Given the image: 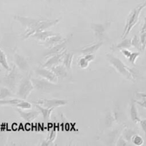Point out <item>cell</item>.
<instances>
[{"instance_id":"obj_1","label":"cell","mask_w":146,"mask_h":146,"mask_svg":"<svg viewBox=\"0 0 146 146\" xmlns=\"http://www.w3.org/2000/svg\"><path fill=\"white\" fill-rule=\"evenodd\" d=\"M14 19L15 20L19 22L21 25L25 28V32L23 35L24 40L30 37L32 35L36 32L47 30L50 28L57 25L60 21V19H51V20L50 19H34V18L19 16V15L14 17Z\"/></svg>"},{"instance_id":"obj_2","label":"cell","mask_w":146,"mask_h":146,"mask_svg":"<svg viewBox=\"0 0 146 146\" xmlns=\"http://www.w3.org/2000/svg\"><path fill=\"white\" fill-rule=\"evenodd\" d=\"M108 60L109 63L111 64L112 67L120 74V75L128 80L135 82V75L134 70L129 67L121 60L117 57L116 56L111 54H107Z\"/></svg>"},{"instance_id":"obj_3","label":"cell","mask_w":146,"mask_h":146,"mask_svg":"<svg viewBox=\"0 0 146 146\" xmlns=\"http://www.w3.org/2000/svg\"><path fill=\"white\" fill-rule=\"evenodd\" d=\"M146 7V0L140 5H137L136 7L132 9L131 12L129 14L128 17L127 18V22H126L124 30H123V34L121 35V38L125 39L127 36V35L130 34L133 28L137 25L139 21V17L141 12L144 8Z\"/></svg>"},{"instance_id":"obj_4","label":"cell","mask_w":146,"mask_h":146,"mask_svg":"<svg viewBox=\"0 0 146 146\" xmlns=\"http://www.w3.org/2000/svg\"><path fill=\"white\" fill-rule=\"evenodd\" d=\"M34 90L35 87L32 84L30 77H25L19 81L17 95L20 99L27 100Z\"/></svg>"},{"instance_id":"obj_5","label":"cell","mask_w":146,"mask_h":146,"mask_svg":"<svg viewBox=\"0 0 146 146\" xmlns=\"http://www.w3.org/2000/svg\"><path fill=\"white\" fill-rule=\"evenodd\" d=\"M19 69L16 65H13L12 68L9 71V73L2 79V82L4 85L8 88L13 91L17 87V82H19Z\"/></svg>"},{"instance_id":"obj_6","label":"cell","mask_w":146,"mask_h":146,"mask_svg":"<svg viewBox=\"0 0 146 146\" xmlns=\"http://www.w3.org/2000/svg\"><path fill=\"white\" fill-rule=\"evenodd\" d=\"M31 80H32V84L35 87V89L39 91H42V92H52V91H54L57 88L55 83H52V82H50V81L47 80L42 78H31Z\"/></svg>"},{"instance_id":"obj_7","label":"cell","mask_w":146,"mask_h":146,"mask_svg":"<svg viewBox=\"0 0 146 146\" xmlns=\"http://www.w3.org/2000/svg\"><path fill=\"white\" fill-rule=\"evenodd\" d=\"M34 104H38L44 108H55L61 106H64L68 103V101L64 99H39Z\"/></svg>"},{"instance_id":"obj_8","label":"cell","mask_w":146,"mask_h":146,"mask_svg":"<svg viewBox=\"0 0 146 146\" xmlns=\"http://www.w3.org/2000/svg\"><path fill=\"white\" fill-rule=\"evenodd\" d=\"M35 73L40 78H42L52 83H57L58 81V78L56 76V75L50 69L46 68V67H39L35 69Z\"/></svg>"},{"instance_id":"obj_9","label":"cell","mask_w":146,"mask_h":146,"mask_svg":"<svg viewBox=\"0 0 146 146\" xmlns=\"http://www.w3.org/2000/svg\"><path fill=\"white\" fill-rule=\"evenodd\" d=\"M67 51V50H65L63 52H62L54 54V55H52L50 56V57H47V61H46L42 66L44 67H46V68H50V67H53V66L62 64V62L63 56H64V54H65V52Z\"/></svg>"},{"instance_id":"obj_10","label":"cell","mask_w":146,"mask_h":146,"mask_svg":"<svg viewBox=\"0 0 146 146\" xmlns=\"http://www.w3.org/2000/svg\"><path fill=\"white\" fill-rule=\"evenodd\" d=\"M67 39L64 38L60 34H56V35L47 38L45 41L40 42V44L44 46L47 49H50L51 47H54V46L57 45V44H60V43L62 42H64Z\"/></svg>"},{"instance_id":"obj_11","label":"cell","mask_w":146,"mask_h":146,"mask_svg":"<svg viewBox=\"0 0 146 146\" xmlns=\"http://www.w3.org/2000/svg\"><path fill=\"white\" fill-rule=\"evenodd\" d=\"M14 60H15V65L17 67L19 70L22 72H28L29 69V63L27 60L21 54L18 53L14 54Z\"/></svg>"},{"instance_id":"obj_12","label":"cell","mask_w":146,"mask_h":146,"mask_svg":"<svg viewBox=\"0 0 146 146\" xmlns=\"http://www.w3.org/2000/svg\"><path fill=\"white\" fill-rule=\"evenodd\" d=\"M16 110L19 114L20 117L23 120H25V121L27 122V123H31L33 120H35L36 117H38L39 115H40V111H37V110H32V111L29 112H25L23 111V110L20 109L19 108H17Z\"/></svg>"},{"instance_id":"obj_13","label":"cell","mask_w":146,"mask_h":146,"mask_svg":"<svg viewBox=\"0 0 146 146\" xmlns=\"http://www.w3.org/2000/svg\"><path fill=\"white\" fill-rule=\"evenodd\" d=\"M67 40H64V42H62L60 43V44H57V45L54 46V47H51V48L48 49L47 52H45L44 54V57H49L52 55H54V54H58V53L62 52H63L64 50H67L66 49V46H67Z\"/></svg>"},{"instance_id":"obj_14","label":"cell","mask_w":146,"mask_h":146,"mask_svg":"<svg viewBox=\"0 0 146 146\" xmlns=\"http://www.w3.org/2000/svg\"><path fill=\"white\" fill-rule=\"evenodd\" d=\"M49 69H50L55 74L58 79H64V78H67L68 75V70L62 64L53 66Z\"/></svg>"},{"instance_id":"obj_15","label":"cell","mask_w":146,"mask_h":146,"mask_svg":"<svg viewBox=\"0 0 146 146\" xmlns=\"http://www.w3.org/2000/svg\"><path fill=\"white\" fill-rule=\"evenodd\" d=\"M57 33H54V32H52V31L47 30H44L41 31V32H38L35 33L34 35H32L30 37H32V39H35V40H37V41L40 42H42L45 41L47 38L50 37V36H53V35H56Z\"/></svg>"},{"instance_id":"obj_16","label":"cell","mask_w":146,"mask_h":146,"mask_svg":"<svg viewBox=\"0 0 146 146\" xmlns=\"http://www.w3.org/2000/svg\"><path fill=\"white\" fill-rule=\"evenodd\" d=\"M108 23L105 24H92L91 28L95 33V35L98 38H102L105 36V32L108 26Z\"/></svg>"},{"instance_id":"obj_17","label":"cell","mask_w":146,"mask_h":146,"mask_svg":"<svg viewBox=\"0 0 146 146\" xmlns=\"http://www.w3.org/2000/svg\"><path fill=\"white\" fill-rule=\"evenodd\" d=\"M35 106L39 110L40 113H41V114L42 115L43 120H44V123H48L49 120H50L51 114L52 113L54 108H44V107L38 105V104H35Z\"/></svg>"},{"instance_id":"obj_18","label":"cell","mask_w":146,"mask_h":146,"mask_svg":"<svg viewBox=\"0 0 146 146\" xmlns=\"http://www.w3.org/2000/svg\"><path fill=\"white\" fill-rule=\"evenodd\" d=\"M130 115L132 121L134 123H138L140 122V120H141L140 118L138 111H137V108L136 107L135 100H132L131 102H130Z\"/></svg>"},{"instance_id":"obj_19","label":"cell","mask_w":146,"mask_h":146,"mask_svg":"<svg viewBox=\"0 0 146 146\" xmlns=\"http://www.w3.org/2000/svg\"><path fill=\"white\" fill-rule=\"evenodd\" d=\"M73 57H74V53L72 52H66L62 58V64L66 67L68 71H70L72 69V64Z\"/></svg>"},{"instance_id":"obj_20","label":"cell","mask_w":146,"mask_h":146,"mask_svg":"<svg viewBox=\"0 0 146 146\" xmlns=\"http://www.w3.org/2000/svg\"><path fill=\"white\" fill-rule=\"evenodd\" d=\"M102 45H103V42H99L96 43V44H94L90 46H88V47H84V48H82L80 50V52L83 54H94L97 51H98Z\"/></svg>"},{"instance_id":"obj_21","label":"cell","mask_w":146,"mask_h":146,"mask_svg":"<svg viewBox=\"0 0 146 146\" xmlns=\"http://www.w3.org/2000/svg\"><path fill=\"white\" fill-rule=\"evenodd\" d=\"M15 95L7 87H0V99H8L12 98Z\"/></svg>"},{"instance_id":"obj_22","label":"cell","mask_w":146,"mask_h":146,"mask_svg":"<svg viewBox=\"0 0 146 146\" xmlns=\"http://www.w3.org/2000/svg\"><path fill=\"white\" fill-rule=\"evenodd\" d=\"M132 47L131 45V39L125 38L123 39V41L117 44L115 47H114L113 50H120L122 49H128Z\"/></svg>"},{"instance_id":"obj_23","label":"cell","mask_w":146,"mask_h":146,"mask_svg":"<svg viewBox=\"0 0 146 146\" xmlns=\"http://www.w3.org/2000/svg\"><path fill=\"white\" fill-rule=\"evenodd\" d=\"M0 65L8 72L11 70L10 66L8 63L6 54L4 52L3 50H2L1 49H0Z\"/></svg>"},{"instance_id":"obj_24","label":"cell","mask_w":146,"mask_h":146,"mask_svg":"<svg viewBox=\"0 0 146 146\" xmlns=\"http://www.w3.org/2000/svg\"><path fill=\"white\" fill-rule=\"evenodd\" d=\"M22 99L20 98H8V99H0V105H12L15 106L19 103Z\"/></svg>"},{"instance_id":"obj_25","label":"cell","mask_w":146,"mask_h":146,"mask_svg":"<svg viewBox=\"0 0 146 146\" xmlns=\"http://www.w3.org/2000/svg\"><path fill=\"white\" fill-rule=\"evenodd\" d=\"M136 134H137V133H136L135 130H132V129L125 128L124 130V131H123V134H122V136H123V137L126 141L130 142L132 140V138H133V136Z\"/></svg>"},{"instance_id":"obj_26","label":"cell","mask_w":146,"mask_h":146,"mask_svg":"<svg viewBox=\"0 0 146 146\" xmlns=\"http://www.w3.org/2000/svg\"><path fill=\"white\" fill-rule=\"evenodd\" d=\"M15 106L22 110H31L32 108V104L29 102H27V101H25V100H22Z\"/></svg>"},{"instance_id":"obj_27","label":"cell","mask_w":146,"mask_h":146,"mask_svg":"<svg viewBox=\"0 0 146 146\" xmlns=\"http://www.w3.org/2000/svg\"><path fill=\"white\" fill-rule=\"evenodd\" d=\"M131 45L132 47H135L139 51H142V46L140 43V40L137 35H135L133 38L131 39Z\"/></svg>"},{"instance_id":"obj_28","label":"cell","mask_w":146,"mask_h":146,"mask_svg":"<svg viewBox=\"0 0 146 146\" xmlns=\"http://www.w3.org/2000/svg\"><path fill=\"white\" fill-rule=\"evenodd\" d=\"M131 141L133 142V144L135 145H138V146L142 145L144 143V140H143V137L137 134L133 136V138H132Z\"/></svg>"},{"instance_id":"obj_29","label":"cell","mask_w":146,"mask_h":146,"mask_svg":"<svg viewBox=\"0 0 146 146\" xmlns=\"http://www.w3.org/2000/svg\"><path fill=\"white\" fill-rule=\"evenodd\" d=\"M140 53L139 52H131L130 55L129 56L128 59V61L129 62L131 63L132 64L135 65V62L137 60V59L140 57Z\"/></svg>"},{"instance_id":"obj_30","label":"cell","mask_w":146,"mask_h":146,"mask_svg":"<svg viewBox=\"0 0 146 146\" xmlns=\"http://www.w3.org/2000/svg\"><path fill=\"white\" fill-rule=\"evenodd\" d=\"M90 62L86 60L85 57H82L78 60V65L81 69H86L89 66Z\"/></svg>"},{"instance_id":"obj_31","label":"cell","mask_w":146,"mask_h":146,"mask_svg":"<svg viewBox=\"0 0 146 146\" xmlns=\"http://www.w3.org/2000/svg\"><path fill=\"white\" fill-rule=\"evenodd\" d=\"M56 137H57V130L55 128L52 129V130L50 131V134H49V136L47 137V140H48L49 142H50L52 144H54V140H55ZM55 145V144H54Z\"/></svg>"},{"instance_id":"obj_32","label":"cell","mask_w":146,"mask_h":146,"mask_svg":"<svg viewBox=\"0 0 146 146\" xmlns=\"http://www.w3.org/2000/svg\"><path fill=\"white\" fill-rule=\"evenodd\" d=\"M140 40L142 46V51H144L146 49V32L141 33Z\"/></svg>"},{"instance_id":"obj_33","label":"cell","mask_w":146,"mask_h":146,"mask_svg":"<svg viewBox=\"0 0 146 146\" xmlns=\"http://www.w3.org/2000/svg\"><path fill=\"white\" fill-rule=\"evenodd\" d=\"M127 142L126 141L124 138H123V136H121L120 137H119V139H118V140H117L116 145H127Z\"/></svg>"},{"instance_id":"obj_34","label":"cell","mask_w":146,"mask_h":146,"mask_svg":"<svg viewBox=\"0 0 146 146\" xmlns=\"http://www.w3.org/2000/svg\"><path fill=\"white\" fill-rule=\"evenodd\" d=\"M120 52H121L122 54H123V55L126 57V58H128L129 56L130 55V54H131V52H132L130 51L128 49H122V50H120Z\"/></svg>"},{"instance_id":"obj_35","label":"cell","mask_w":146,"mask_h":146,"mask_svg":"<svg viewBox=\"0 0 146 146\" xmlns=\"http://www.w3.org/2000/svg\"><path fill=\"white\" fill-rule=\"evenodd\" d=\"M84 57L86 58V60H88L89 62H91L94 61V60L95 59V55L94 54H85Z\"/></svg>"},{"instance_id":"obj_36","label":"cell","mask_w":146,"mask_h":146,"mask_svg":"<svg viewBox=\"0 0 146 146\" xmlns=\"http://www.w3.org/2000/svg\"><path fill=\"white\" fill-rule=\"evenodd\" d=\"M139 123H140V126H141L142 129H143V132L145 133V137H146V119L140 120Z\"/></svg>"},{"instance_id":"obj_37","label":"cell","mask_w":146,"mask_h":146,"mask_svg":"<svg viewBox=\"0 0 146 146\" xmlns=\"http://www.w3.org/2000/svg\"><path fill=\"white\" fill-rule=\"evenodd\" d=\"M135 102L138 104L139 105H140L141 107L144 108L145 109H146V98H143V100L140 101L135 100Z\"/></svg>"},{"instance_id":"obj_38","label":"cell","mask_w":146,"mask_h":146,"mask_svg":"<svg viewBox=\"0 0 146 146\" xmlns=\"http://www.w3.org/2000/svg\"><path fill=\"white\" fill-rule=\"evenodd\" d=\"M40 145L42 146H48V145H55L54 144H52V143H51L50 142H49L47 140H43V141H42V143H40Z\"/></svg>"},{"instance_id":"obj_39","label":"cell","mask_w":146,"mask_h":146,"mask_svg":"<svg viewBox=\"0 0 146 146\" xmlns=\"http://www.w3.org/2000/svg\"><path fill=\"white\" fill-rule=\"evenodd\" d=\"M146 32V17H144V24H143V27L141 28V31H140V33H143V32Z\"/></svg>"},{"instance_id":"obj_40","label":"cell","mask_w":146,"mask_h":146,"mask_svg":"<svg viewBox=\"0 0 146 146\" xmlns=\"http://www.w3.org/2000/svg\"><path fill=\"white\" fill-rule=\"evenodd\" d=\"M1 71H2V69L0 68V72H1Z\"/></svg>"}]
</instances>
